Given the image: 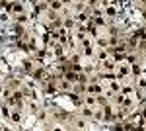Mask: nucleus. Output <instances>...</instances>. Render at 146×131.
Returning <instances> with one entry per match:
<instances>
[{
	"instance_id": "nucleus-1",
	"label": "nucleus",
	"mask_w": 146,
	"mask_h": 131,
	"mask_svg": "<svg viewBox=\"0 0 146 131\" xmlns=\"http://www.w3.org/2000/svg\"><path fill=\"white\" fill-rule=\"evenodd\" d=\"M131 75V63L125 59V61H121V63H117V80H123V78H127Z\"/></svg>"
},
{
	"instance_id": "nucleus-2",
	"label": "nucleus",
	"mask_w": 146,
	"mask_h": 131,
	"mask_svg": "<svg viewBox=\"0 0 146 131\" xmlns=\"http://www.w3.org/2000/svg\"><path fill=\"white\" fill-rule=\"evenodd\" d=\"M101 92H103L101 82H90V84H86V96H100Z\"/></svg>"
},
{
	"instance_id": "nucleus-3",
	"label": "nucleus",
	"mask_w": 146,
	"mask_h": 131,
	"mask_svg": "<svg viewBox=\"0 0 146 131\" xmlns=\"http://www.w3.org/2000/svg\"><path fill=\"white\" fill-rule=\"evenodd\" d=\"M101 67H103L105 73H113V71L117 69V61H115L113 57H109V59H105V61L101 63Z\"/></svg>"
},
{
	"instance_id": "nucleus-4",
	"label": "nucleus",
	"mask_w": 146,
	"mask_h": 131,
	"mask_svg": "<svg viewBox=\"0 0 146 131\" xmlns=\"http://www.w3.org/2000/svg\"><path fill=\"white\" fill-rule=\"evenodd\" d=\"M12 12H14V14H18V16H22V14H23V4L14 2V4H12Z\"/></svg>"
},
{
	"instance_id": "nucleus-5",
	"label": "nucleus",
	"mask_w": 146,
	"mask_h": 131,
	"mask_svg": "<svg viewBox=\"0 0 146 131\" xmlns=\"http://www.w3.org/2000/svg\"><path fill=\"white\" fill-rule=\"evenodd\" d=\"M49 8H51V12L60 10V8H62V2H51V4H49Z\"/></svg>"
},
{
	"instance_id": "nucleus-6",
	"label": "nucleus",
	"mask_w": 146,
	"mask_h": 131,
	"mask_svg": "<svg viewBox=\"0 0 146 131\" xmlns=\"http://www.w3.org/2000/svg\"><path fill=\"white\" fill-rule=\"evenodd\" d=\"M144 90H146V80H144V78H138V92L142 94Z\"/></svg>"
},
{
	"instance_id": "nucleus-7",
	"label": "nucleus",
	"mask_w": 146,
	"mask_h": 131,
	"mask_svg": "<svg viewBox=\"0 0 146 131\" xmlns=\"http://www.w3.org/2000/svg\"><path fill=\"white\" fill-rule=\"evenodd\" d=\"M10 120H12V121H20V120H22L20 112H14V114H10Z\"/></svg>"
},
{
	"instance_id": "nucleus-8",
	"label": "nucleus",
	"mask_w": 146,
	"mask_h": 131,
	"mask_svg": "<svg viewBox=\"0 0 146 131\" xmlns=\"http://www.w3.org/2000/svg\"><path fill=\"white\" fill-rule=\"evenodd\" d=\"M107 16H115V8H113V4H107Z\"/></svg>"
},
{
	"instance_id": "nucleus-9",
	"label": "nucleus",
	"mask_w": 146,
	"mask_h": 131,
	"mask_svg": "<svg viewBox=\"0 0 146 131\" xmlns=\"http://www.w3.org/2000/svg\"><path fill=\"white\" fill-rule=\"evenodd\" d=\"M144 16H146V12H144Z\"/></svg>"
}]
</instances>
